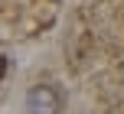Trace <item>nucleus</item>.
<instances>
[{"mask_svg": "<svg viewBox=\"0 0 124 114\" xmlns=\"http://www.w3.org/2000/svg\"><path fill=\"white\" fill-rule=\"evenodd\" d=\"M62 91L56 85H33L26 91V111L30 114H62Z\"/></svg>", "mask_w": 124, "mask_h": 114, "instance_id": "obj_1", "label": "nucleus"}, {"mask_svg": "<svg viewBox=\"0 0 124 114\" xmlns=\"http://www.w3.org/2000/svg\"><path fill=\"white\" fill-rule=\"evenodd\" d=\"M7 75V56H0V78Z\"/></svg>", "mask_w": 124, "mask_h": 114, "instance_id": "obj_2", "label": "nucleus"}]
</instances>
